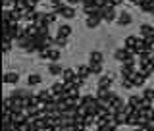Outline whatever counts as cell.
Returning a JSON list of instances; mask_svg holds the SVG:
<instances>
[{
	"mask_svg": "<svg viewBox=\"0 0 154 131\" xmlns=\"http://www.w3.org/2000/svg\"><path fill=\"white\" fill-rule=\"evenodd\" d=\"M139 33H141V39L152 37V35H154V27L150 25V23H143V25L139 27Z\"/></svg>",
	"mask_w": 154,
	"mask_h": 131,
	"instance_id": "cell-9",
	"label": "cell"
},
{
	"mask_svg": "<svg viewBox=\"0 0 154 131\" xmlns=\"http://www.w3.org/2000/svg\"><path fill=\"white\" fill-rule=\"evenodd\" d=\"M27 83L29 87H37V85H41L42 83V75H38V73H31L27 77Z\"/></svg>",
	"mask_w": 154,
	"mask_h": 131,
	"instance_id": "cell-21",
	"label": "cell"
},
{
	"mask_svg": "<svg viewBox=\"0 0 154 131\" xmlns=\"http://www.w3.org/2000/svg\"><path fill=\"white\" fill-rule=\"evenodd\" d=\"M2 50H4V54H8L12 50V41H2Z\"/></svg>",
	"mask_w": 154,
	"mask_h": 131,
	"instance_id": "cell-31",
	"label": "cell"
},
{
	"mask_svg": "<svg viewBox=\"0 0 154 131\" xmlns=\"http://www.w3.org/2000/svg\"><path fill=\"white\" fill-rule=\"evenodd\" d=\"M17 81H19V75L16 71H6V73H4V83L6 85H16Z\"/></svg>",
	"mask_w": 154,
	"mask_h": 131,
	"instance_id": "cell-13",
	"label": "cell"
},
{
	"mask_svg": "<svg viewBox=\"0 0 154 131\" xmlns=\"http://www.w3.org/2000/svg\"><path fill=\"white\" fill-rule=\"evenodd\" d=\"M133 87H135V85H133L131 79H122V89H123V91H131Z\"/></svg>",
	"mask_w": 154,
	"mask_h": 131,
	"instance_id": "cell-29",
	"label": "cell"
},
{
	"mask_svg": "<svg viewBox=\"0 0 154 131\" xmlns=\"http://www.w3.org/2000/svg\"><path fill=\"white\" fill-rule=\"evenodd\" d=\"M75 71H77V75H79L83 81H87L91 75H93V73H91V67H89V66H77Z\"/></svg>",
	"mask_w": 154,
	"mask_h": 131,
	"instance_id": "cell-14",
	"label": "cell"
},
{
	"mask_svg": "<svg viewBox=\"0 0 154 131\" xmlns=\"http://www.w3.org/2000/svg\"><path fill=\"white\" fill-rule=\"evenodd\" d=\"M56 19H58V14H56V12H48V14H46V21H48V25H50V23H54Z\"/></svg>",
	"mask_w": 154,
	"mask_h": 131,
	"instance_id": "cell-30",
	"label": "cell"
},
{
	"mask_svg": "<svg viewBox=\"0 0 154 131\" xmlns=\"http://www.w3.org/2000/svg\"><path fill=\"white\" fill-rule=\"evenodd\" d=\"M89 67H91V73H93V75H100V77H102L104 64H89Z\"/></svg>",
	"mask_w": 154,
	"mask_h": 131,
	"instance_id": "cell-22",
	"label": "cell"
},
{
	"mask_svg": "<svg viewBox=\"0 0 154 131\" xmlns=\"http://www.w3.org/2000/svg\"><path fill=\"white\" fill-rule=\"evenodd\" d=\"M104 62V54L100 50H93L89 54V64H102Z\"/></svg>",
	"mask_w": 154,
	"mask_h": 131,
	"instance_id": "cell-10",
	"label": "cell"
},
{
	"mask_svg": "<svg viewBox=\"0 0 154 131\" xmlns=\"http://www.w3.org/2000/svg\"><path fill=\"white\" fill-rule=\"evenodd\" d=\"M143 96H139V95H131V96H129V98H127V104H131L133 106V108H141V104H143Z\"/></svg>",
	"mask_w": 154,
	"mask_h": 131,
	"instance_id": "cell-17",
	"label": "cell"
},
{
	"mask_svg": "<svg viewBox=\"0 0 154 131\" xmlns=\"http://www.w3.org/2000/svg\"><path fill=\"white\" fill-rule=\"evenodd\" d=\"M112 83H114V77L112 75H102L98 77V83H96V89H102V91H110L112 89Z\"/></svg>",
	"mask_w": 154,
	"mask_h": 131,
	"instance_id": "cell-4",
	"label": "cell"
},
{
	"mask_svg": "<svg viewBox=\"0 0 154 131\" xmlns=\"http://www.w3.org/2000/svg\"><path fill=\"white\" fill-rule=\"evenodd\" d=\"M67 45V37H62V35H56L54 37V46L56 48H64Z\"/></svg>",
	"mask_w": 154,
	"mask_h": 131,
	"instance_id": "cell-25",
	"label": "cell"
},
{
	"mask_svg": "<svg viewBox=\"0 0 154 131\" xmlns=\"http://www.w3.org/2000/svg\"><path fill=\"white\" fill-rule=\"evenodd\" d=\"M150 131H154V129H150Z\"/></svg>",
	"mask_w": 154,
	"mask_h": 131,
	"instance_id": "cell-35",
	"label": "cell"
},
{
	"mask_svg": "<svg viewBox=\"0 0 154 131\" xmlns=\"http://www.w3.org/2000/svg\"><path fill=\"white\" fill-rule=\"evenodd\" d=\"M71 33H73V27L67 25V23H62V25L58 27V35H62V37H67V39H69Z\"/></svg>",
	"mask_w": 154,
	"mask_h": 131,
	"instance_id": "cell-20",
	"label": "cell"
},
{
	"mask_svg": "<svg viewBox=\"0 0 154 131\" xmlns=\"http://www.w3.org/2000/svg\"><path fill=\"white\" fill-rule=\"evenodd\" d=\"M35 25L41 29V27H48V21H46V14L45 12H37L35 16Z\"/></svg>",
	"mask_w": 154,
	"mask_h": 131,
	"instance_id": "cell-15",
	"label": "cell"
},
{
	"mask_svg": "<svg viewBox=\"0 0 154 131\" xmlns=\"http://www.w3.org/2000/svg\"><path fill=\"white\" fill-rule=\"evenodd\" d=\"M58 16H62L64 19H73L75 17V8L73 6H66L62 12H58Z\"/></svg>",
	"mask_w": 154,
	"mask_h": 131,
	"instance_id": "cell-16",
	"label": "cell"
},
{
	"mask_svg": "<svg viewBox=\"0 0 154 131\" xmlns=\"http://www.w3.org/2000/svg\"><path fill=\"white\" fill-rule=\"evenodd\" d=\"M114 120H116V123H118V125H127V116H125L123 112H116L114 114Z\"/></svg>",
	"mask_w": 154,
	"mask_h": 131,
	"instance_id": "cell-24",
	"label": "cell"
},
{
	"mask_svg": "<svg viewBox=\"0 0 154 131\" xmlns=\"http://www.w3.org/2000/svg\"><path fill=\"white\" fill-rule=\"evenodd\" d=\"M143 98L146 100V102H150V104H154V89H150V87H146V89L143 91Z\"/></svg>",
	"mask_w": 154,
	"mask_h": 131,
	"instance_id": "cell-23",
	"label": "cell"
},
{
	"mask_svg": "<svg viewBox=\"0 0 154 131\" xmlns=\"http://www.w3.org/2000/svg\"><path fill=\"white\" fill-rule=\"evenodd\" d=\"M141 71H143V73H144V75H146V77H150V75L154 73V62H150V64H148L146 67H143V70H141Z\"/></svg>",
	"mask_w": 154,
	"mask_h": 131,
	"instance_id": "cell-28",
	"label": "cell"
},
{
	"mask_svg": "<svg viewBox=\"0 0 154 131\" xmlns=\"http://www.w3.org/2000/svg\"><path fill=\"white\" fill-rule=\"evenodd\" d=\"M104 21L106 23H112V21H118V16L119 14L116 12V8H108V10H104Z\"/></svg>",
	"mask_w": 154,
	"mask_h": 131,
	"instance_id": "cell-8",
	"label": "cell"
},
{
	"mask_svg": "<svg viewBox=\"0 0 154 131\" xmlns=\"http://www.w3.org/2000/svg\"><path fill=\"white\" fill-rule=\"evenodd\" d=\"M146 79H148V77L144 75L141 70H139L137 73H135V77H133V85H135V87H143V85H144V81H146Z\"/></svg>",
	"mask_w": 154,
	"mask_h": 131,
	"instance_id": "cell-18",
	"label": "cell"
},
{
	"mask_svg": "<svg viewBox=\"0 0 154 131\" xmlns=\"http://www.w3.org/2000/svg\"><path fill=\"white\" fill-rule=\"evenodd\" d=\"M37 96L41 98V102H45V104H46L48 100L52 98V93H50V89H46V91H41V93H38Z\"/></svg>",
	"mask_w": 154,
	"mask_h": 131,
	"instance_id": "cell-26",
	"label": "cell"
},
{
	"mask_svg": "<svg viewBox=\"0 0 154 131\" xmlns=\"http://www.w3.org/2000/svg\"><path fill=\"white\" fill-rule=\"evenodd\" d=\"M96 131H110L108 125H102V127H96Z\"/></svg>",
	"mask_w": 154,
	"mask_h": 131,
	"instance_id": "cell-32",
	"label": "cell"
},
{
	"mask_svg": "<svg viewBox=\"0 0 154 131\" xmlns=\"http://www.w3.org/2000/svg\"><path fill=\"white\" fill-rule=\"evenodd\" d=\"M127 56H129V52L125 50L123 46H122V48H116V50H114V58L119 62V64H123V62L127 60Z\"/></svg>",
	"mask_w": 154,
	"mask_h": 131,
	"instance_id": "cell-12",
	"label": "cell"
},
{
	"mask_svg": "<svg viewBox=\"0 0 154 131\" xmlns=\"http://www.w3.org/2000/svg\"><path fill=\"white\" fill-rule=\"evenodd\" d=\"M48 75H52V77H58V75H62L64 73V70L66 67H62L60 64H48Z\"/></svg>",
	"mask_w": 154,
	"mask_h": 131,
	"instance_id": "cell-11",
	"label": "cell"
},
{
	"mask_svg": "<svg viewBox=\"0 0 154 131\" xmlns=\"http://www.w3.org/2000/svg\"><path fill=\"white\" fill-rule=\"evenodd\" d=\"M139 39H141V37H135V35L125 37V41H123V48L135 54V48H137V45H139Z\"/></svg>",
	"mask_w": 154,
	"mask_h": 131,
	"instance_id": "cell-5",
	"label": "cell"
},
{
	"mask_svg": "<svg viewBox=\"0 0 154 131\" xmlns=\"http://www.w3.org/2000/svg\"><path fill=\"white\" fill-rule=\"evenodd\" d=\"M77 77V71L73 70V67H66L64 73H62V83H71Z\"/></svg>",
	"mask_w": 154,
	"mask_h": 131,
	"instance_id": "cell-6",
	"label": "cell"
},
{
	"mask_svg": "<svg viewBox=\"0 0 154 131\" xmlns=\"http://www.w3.org/2000/svg\"><path fill=\"white\" fill-rule=\"evenodd\" d=\"M133 131H143V129H141V127H135V129H133Z\"/></svg>",
	"mask_w": 154,
	"mask_h": 131,
	"instance_id": "cell-33",
	"label": "cell"
},
{
	"mask_svg": "<svg viewBox=\"0 0 154 131\" xmlns=\"http://www.w3.org/2000/svg\"><path fill=\"white\" fill-rule=\"evenodd\" d=\"M64 91H66L64 83H54V85L50 87V93H52V96H64Z\"/></svg>",
	"mask_w": 154,
	"mask_h": 131,
	"instance_id": "cell-19",
	"label": "cell"
},
{
	"mask_svg": "<svg viewBox=\"0 0 154 131\" xmlns=\"http://www.w3.org/2000/svg\"><path fill=\"white\" fill-rule=\"evenodd\" d=\"M102 21H104V14H102V10H96L94 14H91V16L87 17L85 25L89 27V29H96V27H98Z\"/></svg>",
	"mask_w": 154,
	"mask_h": 131,
	"instance_id": "cell-2",
	"label": "cell"
},
{
	"mask_svg": "<svg viewBox=\"0 0 154 131\" xmlns=\"http://www.w3.org/2000/svg\"><path fill=\"white\" fill-rule=\"evenodd\" d=\"M131 23H133L131 14H129V12H119V16H118V25L125 27V25H131Z\"/></svg>",
	"mask_w": 154,
	"mask_h": 131,
	"instance_id": "cell-7",
	"label": "cell"
},
{
	"mask_svg": "<svg viewBox=\"0 0 154 131\" xmlns=\"http://www.w3.org/2000/svg\"><path fill=\"white\" fill-rule=\"evenodd\" d=\"M96 98L102 100L106 104H112L116 98H118V95L114 93V91H102V89H96Z\"/></svg>",
	"mask_w": 154,
	"mask_h": 131,
	"instance_id": "cell-3",
	"label": "cell"
},
{
	"mask_svg": "<svg viewBox=\"0 0 154 131\" xmlns=\"http://www.w3.org/2000/svg\"><path fill=\"white\" fill-rule=\"evenodd\" d=\"M38 58L41 60H50V64H58V60L62 58V52H60V48H50V50L38 52Z\"/></svg>",
	"mask_w": 154,
	"mask_h": 131,
	"instance_id": "cell-1",
	"label": "cell"
},
{
	"mask_svg": "<svg viewBox=\"0 0 154 131\" xmlns=\"http://www.w3.org/2000/svg\"><path fill=\"white\" fill-rule=\"evenodd\" d=\"M141 116H144V118H146L148 122H154V106H148L146 110H143Z\"/></svg>",
	"mask_w": 154,
	"mask_h": 131,
	"instance_id": "cell-27",
	"label": "cell"
},
{
	"mask_svg": "<svg viewBox=\"0 0 154 131\" xmlns=\"http://www.w3.org/2000/svg\"><path fill=\"white\" fill-rule=\"evenodd\" d=\"M152 62H154V58H152Z\"/></svg>",
	"mask_w": 154,
	"mask_h": 131,
	"instance_id": "cell-34",
	"label": "cell"
}]
</instances>
